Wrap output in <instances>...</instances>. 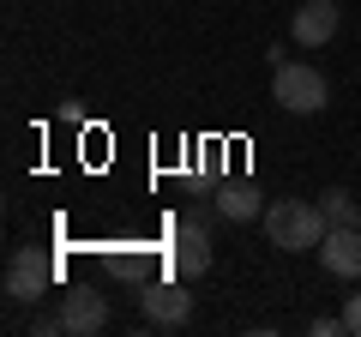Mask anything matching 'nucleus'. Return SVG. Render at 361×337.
<instances>
[{"label":"nucleus","instance_id":"10","mask_svg":"<svg viewBox=\"0 0 361 337\" xmlns=\"http://www.w3.org/2000/svg\"><path fill=\"white\" fill-rule=\"evenodd\" d=\"M325 223H349V229H361V199L343 193V187H331V193H325Z\"/></svg>","mask_w":361,"mask_h":337},{"label":"nucleus","instance_id":"11","mask_svg":"<svg viewBox=\"0 0 361 337\" xmlns=\"http://www.w3.org/2000/svg\"><path fill=\"white\" fill-rule=\"evenodd\" d=\"M30 331H37V337H54V331H66L61 307H54V313H37V319H30Z\"/></svg>","mask_w":361,"mask_h":337},{"label":"nucleus","instance_id":"13","mask_svg":"<svg viewBox=\"0 0 361 337\" xmlns=\"http://www.w3.org/2000/svg\"><path fill=\"white\" fill-rule=\"evenodd\" d=\"M337 331H349L343 313H319V319H313V337H337Z\"/></svg>","mask_w":361,"mask_h":337},{"label":"nucleus","instance_id":"2","mask_svg":"<svg viewBox=\"0 0 361 337\" xmlns=\"http://www.w3.org/2000/svg\"><path fill=\"white\" fill-rule=\"evenodd\" d=\"M271 103L289 109V115H319V109L331 103V85H325V73L307 66V61H277L271 66Z\"/></svg>","mask_w":361,"mask_h":337},{"label":"nucleus","instance_id":"6","mask_svg":"<svg viewBox=\"0 0 361 337\" xmlns=\"http://www.w3.org/2000/svg\"><path fill=\"white\" fill-rule=\"evenodd\" d=\"M319 265H325V277L355 283V277H361V229L331 223V229H325V241H319Z\"/></svg>","mask_w":361,"mask_h":337},{"label":"nucleus","instance_id":"7","mask_svg":"<svg viewBox=\"0 0 361 337\" xmlns=\"http://www.w3.org/2000/svg\"><path fill=\"white\" fill-rule=\"evenodd\" d=\"M337 25H343V13H337V0H301L295 6V42L301 49H325V42L337 37Z\"/></svg>","mask_w":361,"mask_h":337},{"label":"nucleus","instance_id":"12","mask_svg":"<svg viewBox=\"0 0 361 337\" xmlns=\"http://www.w3.org/2000/svg\"><path fill=\"white\" fill-rule=\"evenodd\" d=\"M343 325H349V337H361V289L343 295Z\"/></svg>","mask_w":361,"mask_h":337},{"label":"nucleus","instance_id":"5","mask_svg":"<svg viewBox=\"0 0 361 337\" xmlns=\"http://www.w3.org/2000/svg\"><path fill=\"white\" fill-rule=\"evenodd\" d=\"M187 277H163V283H145V295H139V307H145V319L151 325H187L193 319V295H187Z\"/></svg>","mask_w":361,"mask_h":337},{"label":"nucleus","instance_id":"9","mask_svg":"<svg viewBox=\"0 0 361 337\" xmlns=\"http://www.w3.org/2000/svg\"><path fill=\"white\" fill-rule=\"evenodd\" d=\"M217 217H229V223H253V217H265V199H259V187L253 181H229L217 193Z\"/></svg>","mask_w":361,"mask_h":337},{"label":"nucleus","instance_id":"3","mask_svg":"<svg viewBox=\"0 0 361 337\" xmlns=\"http://www.w3.org/2000/svg\"><path fill=\"white\" fill-rule=\"evenodd\" d=\"M49 289H54V259L42 247H18L13 259H6V295L25 301V307H37Z\"/></svg>","mask_w":361,"mask_h":337},{"label":"nucleus","instance_id":"4","mask_svg":"<svg viewBox=\"0 0 361 337\" xmlns=\"http://www.w3.org/2000/svg\"><path fill=\"white\" fill-rule=\"evenodd\" d=\"M169 265H175V277H187V283L211 271V229L199 217H187L175 229V241H169Z\"/></svg>","mask_w":361,"mask_h":337},{"label":"nucleus","instance_id":"1","mask_svg":"<svg viewBox=\"0 0 361 337\" xmlns=\"http://www.w3.org/2000/svg\"><path fill=\"white\" fill-rule=\"evenodd\" d=\"M265 241L277 247V253H319L325 241V205H313V199H271L265 205Z\"/></svg>","mask_w":361,"mask_h":337},{"label":"nucleus","instance_id":"8","mask_svg":"<svg viewBox=\"0 0 361 337\" xmlns=\"http://www.w3.org/2000/svg\"><path fill=\"white\" fill-rule=\"evenodd\" d=\"M61 319L73 337H90V331H103L109 325V301L97 295V289H66L61 295Z\"/></svg>","mask_w":361,"mask_h":337}]
</instances>
